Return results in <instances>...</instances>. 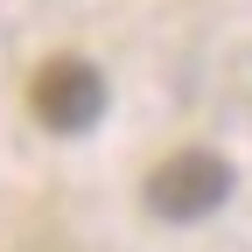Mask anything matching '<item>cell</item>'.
<instances>
[{
  "mask_svg": "<svg viewBox=\"0 0 252 252\" xmlns=\"http://www.w3.org/2000/svg\"><path fill=\"white\" fill-rule=\"evenodd\" d=\"M28 112L49 133H91L98 112H105V77L84 56H49L35 70V84H28Z\"/></svg>",
  "mask_w": 252,
  "mask_h": 252,
  "instance_id": "obj_2",
  "label": "cell"
},
{
  "mask_svg": "<svg viewBox=\"0 0 252 252\" xmlns=\"http://www.w3.org/2000/svg\"><path fill=\"white\" fill-rule=\"evenodd\" d=\"M224 196H231V161L210 147H182L147 175V210L168 224H196V217L224 210Z\"/></svg>",
  "mask_w": 252,
  "mask_h": 252,
  "instance_id": "obj_1",
  "label": "cell"
}]
</instances>
